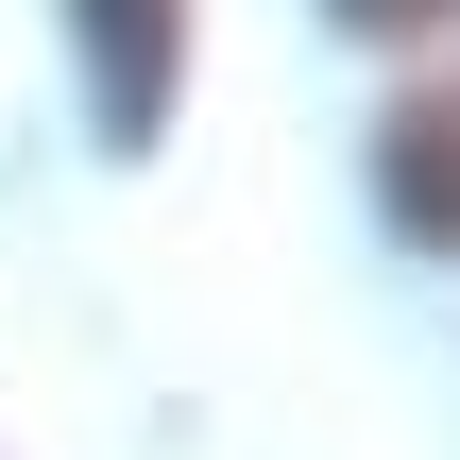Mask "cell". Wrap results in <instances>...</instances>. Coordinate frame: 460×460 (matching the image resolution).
I'll list each match as a JSON object with an SVG mask.
<instances>
[{
	"label": "cell",
	"mask_w": 460,
	"mask_h": 460,
	"mask_svg": "<svg viewBox=\"0 0 460 460\" xmlns=\"http://www.w3.org/2000/svg\"><path fill=\"white\" fill-rule=\"evenodd\" d=\"M68 34H85L102 137H154L171 119V68H188V0H68Z\"/></svg>",
	"instance_id": "6da1fadb"
},
{
	"label": "cell",
	"mask_w": 460,
	"mask_h": 460,
	"mask_svg": "<svg viewBox=\"0 0 460 460\" xmlns=\"http://www.w3.org/2000/svg\"><path fill=\"white\" fill-rule=\"evenodd\" d=\"M376 205H393L427 256H460V85H410V102L376 119Z\"/></svg>",
	"instance_id": "7a4b0ae2"
},
{
	"label": "cell",
	"mask_w": 460,
	"mask_h": 460,
	"mask_svg": "<svg viewBox=\"0 0 460 460\" xmlns=\"http://www.w3.org/2000/svg\"><path fill=\"white\" fill-rule=\"evenodd\" d=\"M341 17H358V34H444L460 0H341Z\"/></svg>",
	"instance_id": "3957f363"
}]
</instances>
